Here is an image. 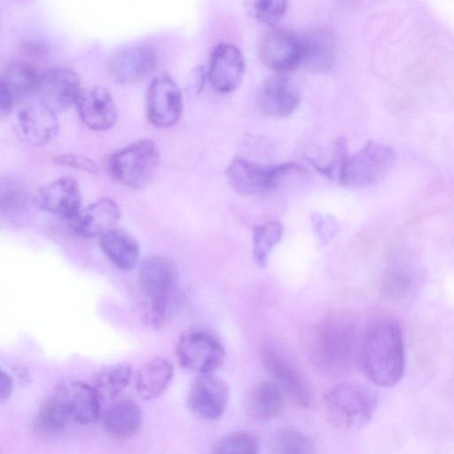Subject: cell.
<instances>
[{
  "instance_id": "6da1fadb",
  "label": "cell",
  "mask_w": 454,
  "mask_h": 454,
  "mask_svg": "<svg viewBox=\"0 0 454 454\" xmlns=\"http://www.w3.org/2000/svg\"><path fill=\"white\" fill-rule=\"evenodd\" d=\"M357 360L364 374L374 385H396L405 366L403 338L398 324L384 319L371 325L360 340Z\"/></svg>"
},
{
  "instance_id": "7a4b0ae2",
  "label": "cell",
  "mask_w": 454,
  "mask_h": 454,
  "mask_svg": "<svg viewBox=\"0 0 454 454\" xmlns=\"http://www.w3.org/2000/svg\"><path fill=\"white\" fill-rule=\"evenodd\" d=\"M356 328L349 318L333 315L316 327L310 344V357L316 367L330 376L350 370L358 355Z\"/></svg>"
},
{
  "instance_id": "3957f363",
  "label": "cell",
  "mask_w": 454,
  "mask_h": 454,
  "mask_svg": "<svg viewBox=\"0 0 454 454\" xmlns=\"http://www.w3.org/2000/svg\"><path fill=\"white\" fill-rule=\"evenodd\" d=\"M177 281L176 265L169 258L153 255L141 263L137 286L143 299L142 317L148 326L158 329L164 325Z\"/></svg>"
},
{
  "instance_id": "277c9868",
  "label": "cell",
  "mask_w": 454,
  "mask_h": 454,
  "mask_svg": "<svg viewBox=\"0 0 454 454\" xmlns=\"http://www.w3.org/2000/svg\"><path fill=\"white\" fill-rule=\"evenodd\" d=\"M324 402L328 417L337 427L356 430L373 417L379 403L377 393L359 382H342L332 387Z\"/></svg>"
},
{
  "instance_id": "5b68a950",
  "label": "cell",
  "mask_w": 454,
  "mask_h": 454,
  "mask_svg": "<svg viewBox=\"0 0 454 454\" xmlns=\"http://www.w3.org/2000/svg\"><path fill=\"white\" fill-rule=\"evenodd\" d=\"M159 163L157 145L150 139H143L113 153L108 159L107 168L115 182L137 189L150 182Z\"/></svg>"
},
{
  "instance_id": "8992f818",
  "label": "cell",
  "mask_w": 454,
  "mask_h": 454,
  "mask_svg": "<svg viewBox=\"0 0 454 454\" xmlns=\"http://www.w3.org/2000/svg\"><path fill=\"white\" fill-rule=\"evenodd\" d=\"M301 171V168L294 162L262 165L237 158L230 163L226 176L236 192L250 196L273 190L286 177Z\"/></svg>"
},
{
  "instance_id": "52a82bcc",
  "label": "cell",
  "mask_w": 454,
  "mask_h": 454,
  "mask_svg": "<svg viewBox=\"0 0 454 454\" xmlns=\"http://www.w3.org/2000/svg\"><path fill=\"white\" fill-rule=\"evenodd\" d=\"M395 160L394 150L385 145L368 142L348 157L338 182L347 187H366L385 177Z\"/></svg>"
},
{
  "instance_id": "ba28073f",
  "label": "cell",
  "mask_w": 454,
  "mask_h": 454,
  "mask_svg": "<svg viewBox=\"0 0 454 454\" xmlns=\"http://www.w3.org/2000/svg\"><path fill=\"white\" fill-rule=\"evenodd\" d=\"M176 355L182 367L199 374L212 373L225 359L223 344L202 331L183 334L176 343Z\"/></svg>"
},
{
  "instance_id": "9c48e42d",
  "label": "cell",
  "mask_w": 454,
  "mask_h": 454,
  "mask_svg": "<svg viewBox=\"0 0 454 454\" xmlns=\"http://www.w3.org/2000/svg\"><path fill=\"white\" fill-rule=\"evenodd\" d=\"M258 55L273 71H292L302 64L301 37L290 30L272 27L260 38Z\"/></svg>"
},
{
  "instance_id": "30bf717a",
  "label": "cell",
  "mask_w": 454,
  "mask_h": 454,
  "mask_svg": "<svg viewBox=\"0 0 454 454\" xmlns=\"http://www.w3.org/2000/svg\"><path fill=\"white\" fill-rule=\"evenodd\" d=\"M229 387L212 373L199 374L192 383L186 397L189 411L204 420L219 419L229 402Z\"/></svg>"
},
{
  "instance_id": "8fae6325",
  "label": "cell",
  "mask_w": 454,
  "mask_h": 454,
  "mask_svg": "<svg viewBox=\"0 0 454 454\" xmlns=\"http://www.w3.org/2000/svg\"><path fill=\"white\" fill-rule=\"evenodd\" d=\"M183 98L176 82L168 74L155 77L147 91V116L159 128H169L180 119Z\"/></svg>"
},
{
  "instance_id": "7c38bea8",
  "label": "cell",
  "mask_w": 454,
  "mask_h": 454,
  "mask_svg": "<svg viewBox=\"0 0 454 454\" xmlns=\"http://www.w3.org/2000/svg\"><path fill=\"white\" fill-rule=\"evenodd\" d=\"M70 422L94 423L100 414L101 399L92 385L72 380L59 384L51 394Z\"/></svg>"
},
{
  "instance_id": "4fadbf2b",
  "label": "cell",
  "mask_w": 454,
  "mask_h": 454,
  "mask_svg": "<svg viewBox=\"0 0 454 454\" xmlns=\"http://www.w3.org/2000/svg\"><path fill=\"white\" fill-rule=\"evenodd\" d=\"M81 90L80 77L75 71L54 67L39 74L35 93L41 103L58 113L75 105Z\"/></svg>"
},
{
  "instance_id": "5bb4252c",
  "label": "cell",
  "mask_w": 454,
  "mask_h": 454,
  "mask_svg": "<svg viewBox=\"0 0 454 454\" xmlns=\"http://www.w3.org/2000/svg\"><path fill=\"white\" fill-rule=\"evenodd\" d=\"M301 93L297 84L284 74L266 78L256 93L259 111L269 117H286L298 106Z\"/></svg>"
},
{
  "instance_id": "9a60e30c",
  "label": "cell",
  "mask_w": 454,
  "mask_h": 454,
  "mask_svg": "<svg viewBox=\"0 0 454 454\" xmlns=\"http://www.w3.org/2000/svg\"><path fill=\"white\" fill-rule=\"evenodd\" d=\"M34 202L47 213L73 219L81 210L82 193L74 178L62 176L41 187Z\"/></svg>"
},
{
  "instance_id": "2e32d148",
  "label": "cell",
  "mask_w": 454,
  "mask_h": 454,
  "mask_svg": "<svg viewBox=\"0 0 454 454\" xmlns=\"http://www.w3.org/2000/svg\"><path fill=\"white\" fill-rule=\"evenodd\" d=\"M245 60L233 44L222 43L211 51L207 76L212 87L222 93L236 90L242 82Z\"/></svg>"
},
{
  "instance_id": "e0dca14e",
  "label": "cell",
  "mask_w": 454,
  "mask_h": 454,
  "mask_svg": "<svg viewBox=\"0 0 454 454\" xmlns=\"http://www.w3.org/2000/svg\"><path fill=\"white\" fill-rule=\"evenodd\" d=\"M262 361L269 373L294 402L307 408L313 405V391L299 368L272 349L262 353Z\"/></svg>"
},
{
  "instance_id": "ac0fdd59",
  "label": "cell",
  "mask_w": 454,
  "mask_h": 454,
  "mask_svg": "<svg viewBox=\"0 0 454 454\" xmlns=\"http://www.w3.org/2000/svg\"><path fill=\"white\" fill-rule=\"evenodd\" d=\"M56 114L41 102L24 107L16 119L18 137L32 146L46 145L59 132V122Z\"/></svg>"
},
{
  "instance_id": "d6986e66",
  "label": "cell",
  "mask_w": 454,
  "mask_h": 454,
  "mask_svg": "<svg viewBox=\"0 0 454 454\" xmlns=\"http://www.w3.org/2000/svg\"><path fill=\"white\" fill-rule=\"evenodd\" d=\"M75 106L80 119L93 130H106L117 119V107L114 98L102 86L82 89Z\"/></svg>"
},
{
  "instance_id": "ffe728a7",
  "label": "cell",
  "mask_w": 454,
  "mask_h": 454,
  "mask_svg": "<svg viewBox=\"0 0 454 454\" xmlns=\"http://www.w3.org/2000/svg\"><path fill=\"white\" fill-rule=\"evenodd\" d=\"M39 74L29 64L13 61L3 70L0 79L1 114H8L19 102L36 92Z\"/></svg>"
},
{
  "instance_id": "44dd1931",
  "label": "cell",
  "mask_w": 454,
  "mask_h": 454,
  "mask_svg": "<svg viewBox=\"0 0 454 454\" xmlns=\"http://www.w3.org/2000/svg\"><path fill=\"white\" fill-rule=\"evenodd\" d=\"M156 54L148 45H136L112 57L108 64L113 79L120 84H133L146 78L156 66Z\"/></svg>"
},
{
  "instance_id": "7402d4cb",
  "label": "cell",
  "mask_w": 454,
  "mask_h": 454,
  "mask_svg": "<svg viewBox=\"0 0 454 454\" xmlns=\"http://www.w3.org/2000/svg\"><path fill=\"white\" fill-rule=\"evenodd\" d=\"M121 218V210L111 199H101L81 209L73 218L74 232L83 238L101 237L115 228Z\"/></svg>"
},
{
  "instance_id": "603a6c76",
  "label": "cell",
  "mask_w": 454,
  "mask_h": 454,
  "mask_svg": "<svg viewBox=\"0 0 454 454\" xmlns=\"http://www.w3.org/2000/svg\"><path fill=\"white\" fill-rule=\"evenodd\" d=\"M285 405L284 391L271 380H262L255 384L248 392L245 409L253 419L266 422L277 418Z\"/></svg>"
},
{
  "instance_id": "cb8c5ba5",
  "label": "cell",
  "mask_w": 454,
  "mask_h": 454,
  "mask_svg": "<svg viewBox=\"0 0 454 454\" xmlns=\"http://www.w3.org/2000/svg\"><path fill=\"white\" fill-rule=\"evenodd\" d=\"M302 64L315 73L329 71L335 61L336 45L333 35L317 28L301 37Z\"/></svg>"
},
{
  "instance_id": "d4e9b609",
  "label": "cell",
  "mask_w": 454,
  "mask_h": 454,
  "mask_svg": "<svg viewBox=\"0 0 454 454\" xmlns=\"http://www.w3.org/2000/svg\"><path fill=\"white\" fill-rule=\"evenodd\" d=\"M142 422V410L131 400L114 402L103 414L105 430L116 439L133 437L139 432Z\"/></svg>"
},
{
  "instance_id": "484cf974",
  "label": "cell",
  "mask_w": 454,
  "mask_h": 454,
  "mask_svg": "<svg viewBox=\"0 0 454 454\" xmlns=\"http://www.w3.org/2000/svg\"><path fill=\"white\" fill-rule=\"evenodd\" d=\"M99 246L108 260L121 270H130L137 262L139 246L129 231L114 228L100 237Z\"/></svg>"
},
{
  "instance_id": "4316f807",
  "label": "cell",
  "mask_w": 454,
  "mask_h": 454,
  "mask_svg": "<svg viewBox=\"0 0 454 454\" xmlns=\"http://www.w3.org/2000/svg\"><path fill=\"white\" fill-rule=\"evenodd\" d=\"M173 375V366L166 358H153L136 373L135 386L138 395L145 400L158 397L168 387Z\"/></svg>"
},
{
  "instance_id": "83f0119b",
  "label": "cell",
  "mask_w": 454,
  "mask_h": 454,
  "mask_svg": "<svg viewBox=\"0 0 454 454\" xmlns=\"http://www.w3.org/2000/svg\"><path fill=\"white\" fill-rule=\"evenodd\" d=\"M133 368L129 364L119 363L98 371L92 380V387L101 400L118 396L129 384Z\"/></svg>"
},
{
  "instance_id": "f1b7e54d",
  "label": "cell",
  "mask_w": 454,
  "mask_h": 454,
  "mask_svg": "<svg viewBox=\"0 0 454 454\" xmlns=\"http://www.w3.org/2000/svg\"><path fill=\"white\" fill-rule=\"evenodd\" d=\"M268 448L272 453H313L315 445L312 439L304 432L284 427L276 431L268 442Z\"/></svg>"
},
{
  "instance_id": "f546056e",
  "label": "cell",
  "mask_w": 454,
  "mask_h": 454,
  "mask_svg": "<svg viewBox=\"0 0 454 454\" xmlns=\"http://www.w3.org/2000/svg\"><path fill=\"white\" fill-rule=\"evenodd\" d=\"M282 235L283 227L277 221L267 222L254 228L253 257L258 266H266L272 249L281 240Z\"/></svg>"
},
{
  "instance_id": "4dcf8cb0",
  "label": "cell",
  "mask_w": 454,
  "mask_h": 454,
  "mask_svg": "<svg viewBox=\"0 0 454 454\" xmlns=\"http://www.w3.org/2000/svg\"><path fill=\"white\" fill-rule=\"evenodd\" d=\"M69 419L56 398L51 395L41 405L35 420V428L43 434H54L63 431Z\"/></svg>"
},
{
  "instance_id": "1f68e13d",
  "label": "cell",
  "mask_w": 454,
  "mask_h": 454,
  "mask_svg": "<svg viewBox=\"0 0 454 454\" xmlns=\"http://www.w3.org/2000/svg\"><path fill=\"white\" fill-rule=\"evenodd\" d=\"M259 447L257 438L252 434L234 432L216 441L210 451L215 454H256L259 452Z\"/></svg>"
},
{
  "instance_id": "d6a6232c",
  "label": "cell",
  "mask_w": 454,
  "mask_h": 454,
  "mask_svg": "<svg viewBox=\"0 0 454 454\" xmlns=\"http://www.w3.org/2000/svg\"><path fill=\"white\" fill-rule=\"evenodd\" d=\"M248 12L259 22L274 26L285 15L287 0H245Z\"/></svg>"
},
{
  "instance_id": "836d02e7",
  "label": "cell",
  "mask_w": 454,
  "mask_h": 454,
  "mask_svg": "<svg viewBox=\"0 0 454 454\" xmlns=\"http://www.w3.org/2000/svg\"><path fill=\"white\" fill-rule=\"evenodd\" d=\"M413 282V274L407 266L394 267L385 277L383 292L389 299L399 301L411 292Z\"/></svg>"
},
{
  "instance_id": "e575fe53",
  "label": "cell",
  "mask_w": 454,
  "mask_h": 454,
  "mask_svg": "<svg viewBox=\"0 0 454 454\" xmlns=\"http://www.w3.org/2000/svg\"><path fill=\"white\" fill-rule=\"evenodd\" d=\"M348 146L345 137H339L334 144L333 155L326 166L313 164L317 169L331 180H339L341 169L348 159Z\"/></svg>"
},
{
  "instance_id": "d590c367",
  "label": "cell",
  "mask_w": 454,
  "mask_h": 454,
  "mask_svg": "<svg viewBox=\"0 0 454 454\" xmlns=\"http://www.w3.org/2000/svg\"><path fill=\"white\" fill-rule=\"evenodd\" d=\"M54 160L58 164L68 166L90 173L97 171V165L95 162L83 155L76 153H64L58 155Z\"/></svg>"
},
{
  "instance_id": "8d00e7d4",
  "label": "cell",
  "mask_w": 454,
  "mask_h": 454,
  "mask_svg": "<svg viewBox=\"0 0 454 454\" xmlns=\"http://www.w3.org/2000/svg\"><path fill=\"white\" fill-rule=\"evenodd\" d=\"M313 224L318 236L324 241L333 237L336 231V223L331 217L315 215L313 216Z\"/></svg>"
},
{
  "instance_id": "74e56055",
  "label": "cell",
  "mask_w": 454,
  "mask_h": 454,
  "mask_svg": "<svg viewBox=\"0 0 454 454\" xmlns=\"http://www.w3.org/2000/svg\"><path fill=\"white\" fill-rule=\"evenodd\" d=\"M13 380L10 374L1 370L0 374V396L2 402L8 400L12 394Z\"/></svg>"
}]
</instances>
